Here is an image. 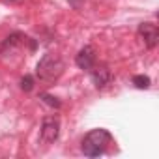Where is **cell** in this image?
I'll return each instance as SVG.
<instances>
[{
    "label": "cell",
    "instance_id": "cell-1",
    "mask_svg": "<svg viewBox=\"0 0 159 159\" xmlns=\"http://www.w3.org/2000/svg\"><path fill=\"white\" fill-rule=\"evenodd\" d=\"M112 142V135L107 129H92L83 139V153L86 157H99L107 152V146Z\"/></svg>",
    "mask_w": 159,
    "mask_h": 159
},
{
    "label": "cell",
    "instance_id": "cell-2",
    "mask_svg": "<svg viewBox=\"0 0 159 159\" xmlns=\"http://www.w3.org/2000/svg\"><path fill=\"white\" fill-rule=\"evenodd\" d=\"M64 60L58 54L47 52L39 58L38 66H36V75L39 77V81L43 83H54L60 79V75L64 73Z\"/></svg>",
    "mask_w": 159,
    "mask_h": 159
},
{
    "label": "cell",
    "instance_id": "cell-3",
    "mask_svg": "<svg viewBox=\"0 0 159 159\" xmlns=\"http://www.w3.org/2000/svg\"><path fill=\"white\" fill-rule=\"evenodd\" d=\"M60 135V120L56 116H45L41 122V131L39 139L43 144H52Z\"/></svg>",
    "mask_w": 159,
    "mask_h": 159
},
{
    "label": "cell",
    "instance_id": "cell-4",
    "mask_svg": "<svg viewBox=\"0 0 159 159\" xmlns=\"http://www.w3.org/2000/svg\"><path fill=\"white\" fill-rule=\"evenodd\" d=\"M139 38L142 39V43L148 49H155V45L159 41V30L153 23H142L139 26Z\"/></svg>",
    "mask_w": 159,
    "mask_h": 159
},
{
    "label": "cell",
    "instance_id": "cell-5",
    "mask_svg": "<svg viewBox=\"0 0 159 159\" xmlns=\"http://www.w3.org/2000/svg\"><path fill=\"white\" fill-rule=\"evenodd\" d=\"M28 38L26 36H23L21 32H13L11 36H8L6 39H4V43L0 45V54L2 56H6V54H13L25 41H26Z\"/></svg>",
    "mask_w": 159,
    "mask_h": 159
},
{
    "label": "cell",
    "instance_id": "cell-6",
    "mask_svg": "<svg viewBox=\"0 0 159 159\" xmlns=\"http://www.w3.org/2000/svg\"><path fill=\"white\" fill-rule=\"evenodd\" d=\"M75 64L81 67V69H92L94 64H96V51H94V47L84 45L81 51L77 52V56H75Z\"/></svg>",
    "mask_w": 159,
    "mask_h": 159
},
{
    "label": "cell",
    "instance_id": "cell-7",
    "mask_svg": "<svg viewBox=\"0 0 159 159\" xmlns=\"http://www.w3.org/2000/svg\"><path fill=\"white\" fill-rule=\"evenodd\" d=\"M111 79H112V75H111V71L107 69V67H96L94 71H92V83H94V86L96 88H105L109 83H111Z\"/></svg>",
    "mask_w": 159,
    "mask_h": 159
},
{
    "label": "cell",
    "instance_id": "cell-8",
    "mask_svg": "<svg viewBox=\"0 0 159 159\" xmlns=\"http://www.w3.org/2000/svg\"><path fill=\"white\" fill-rule=\"evenodd\" d=\"M133 84H135V88H139V90H146V88H150L152 81H150L148 75H135V77H133Z\"/></svg>",
    "mask_w": 159,
    "mask_h": 159
},
{
    "label": "cell",
    "instance_id": "cell-9",
    "mask_svg": "<svg viewBox=\"0 0 159 159\" xmlns=\"http://www.w3.org/2000/svg\"><path fill=\"white\" fill-rule=\"evenodd\" d=\"M39 99H41L43 103H47L49 107H52V109H58V107H60V101H58L54 96H51V94H39Z\"/></svg>",
    "mask_w": 159,
    "mask_h": 159
},
{
    "label": "cell",
    "instance_id": "cell-10",
    "mask_svg": "<svg viewBox=\"0 0 159 159\" xmlns=\"http://www.w3.org/2000/svg\"><path fill=\"white\" fill-rule=\"evenodd\" d=\"M21 88H23L25 92H30V90L34 88V77H32V75H25V77L21 79Z\"/></svg>",
    "mask_w": 159,
    "mask_h": 159
},
{
    "label": "cell",
    "instance_id": "cell-11",
    "mask_svg": "<svg viewBox=\"0 0 159 159\" xmlns=\"http://www.w3.org/2000/svg\"><path fill=\"white\" fill-rule=\"evenodd\" d=\"M67 2H69V6H73L75 10H79V8H81V6L86 2V0H67Z\"/></svg>",
    "mask_w": 159,
    "mask_h": 159
}]
</instances>
